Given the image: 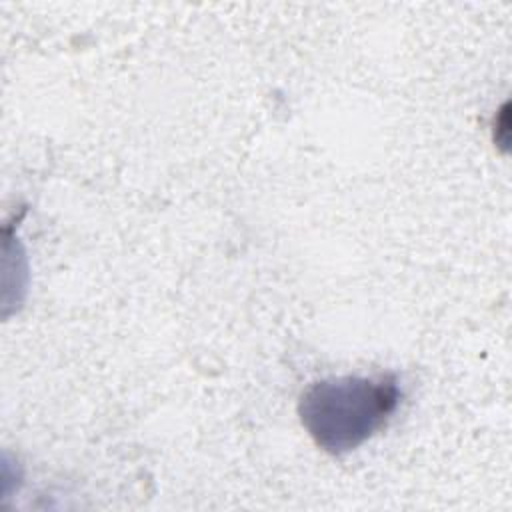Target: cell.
I'll use <instances>...</instances> for the list:
<instances>
[{
  "label": "cell",
  "instance_id": "cell-1",
  "mask_svg": "<svg viewBox=\"0 0 512 512\" xmlns=\"http://www.w3.org/2000/svg\"><path fill=\"white\" fill-rule=\"evenodd\" d=\"M400 398L394 374L338 376L312 382L298 402V414L316 446L346 454L390 420Z\"/></svg>",
  "mask_w": 512,
  "mask_h": 512
}]
</instances>
